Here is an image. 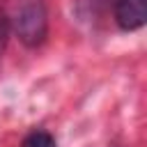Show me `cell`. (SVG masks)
<instances>
[{
    "label": "cell",
    "mask_w": 147,
    "mask_h": 147,
    "mask_svg": "<svg viewBox=\"0 0 147 147\" xmlns=\"http://www.w3.org/2000/svg\"><path fill=\"white\" fill-rule=\"evenodd\" d=\"M7 34H9V25H7V18H5V14H0V55H2V51H5Z\"/></svg>",
    "instance_id": "4"
},
{
    "label": "cell",
    "mask_w": 147,
    "mask_h": 147,
    "mask_svg": "<svg viewBox=\"0 0 147 147\" xmlns=\"http://www.w3.org/2000/svg\"><path fill=\"white\" fill-rule=\"evenodd\" d=\"M9 30L28 48H37L48 34V11L44 0H11L5 14Z\"/></svg>",
    "instance_id": "1"
},
{
    "label": "cell",
    "mask_w": 147,
    "mask_h": 147,
    "mask_svg": "<svg viewBox=\"0 0 147 147\" xmlns=\"http://www.w3.org/2000/svg\"><path fill=\"white\" fill-rule=\"evenodd\" d=\"M21 147H57V145H55V138H53L48 131L37 129V131H30V133L23 138Z\"/></svg>",
    "instance_id": "3"
},
{
    "label": "cell",
    "mask_w": 147,
    "mask_h": 147,
    "mask_svg": "<svg viewBox=\"0 0 147 147\" xmlns=\"http://www.w3.org/2000/svg\"><path fill=\"white\" fill-rule=\"evenodd\" d=\"M115 21L126 32L142 28L147 21V0H115Z\"/></svg>",
    "instance_id": "2"
}]
</instances>
